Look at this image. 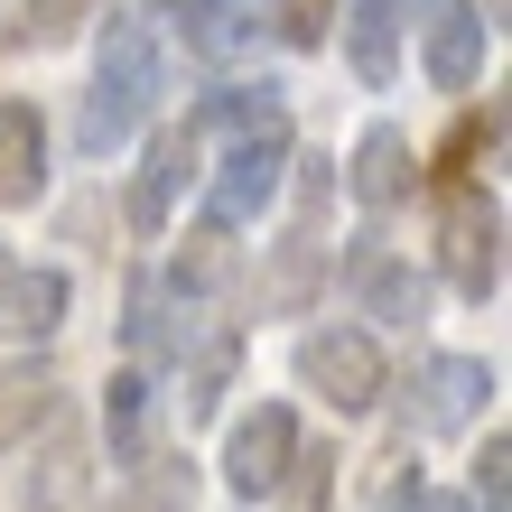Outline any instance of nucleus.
<instances>
[{"instance_id":"obj_25","label":"nucleus","mask_w":512,"mask_h":512,"mask_svg":"<svg viewBox=\"0 0 512 512\" xmlns=\"http://www.w3.org/2000/svg\"><path fill=\"white\" fill-rule=\"evenodd\" d=\"M485 19H503V0H485Z\"/></svg>"},{"instance_id":"obj_15","label":"nucleus","mask_w":512,"mask_h":512,"mask_svg":"<svg viewBox=\"0 0 512 512\" xmlns=\"http://www.w3.org/2000/svg\"><path fill=\"white\" fill-rule=\"evenodd\" d=\"M56 419V382L38 364H0V447H19L28 429H47Z\"/></svg>"},{"instance_id":"obj_18","label":"nucleus","mask_w":512,"mask_h":512,"mask_svg":"<svg viewBox=\"0 0 512 512\" xmlns=\"http://www.w3.org/2000/svg\"><path fill=\"white\" fill-rule=\"evenodd\" d=\"M326 485H336V457H326V447H298L270 494H280V512H326Z\"/></svg>"},{"instance_id":"obj_13","label":"nucleus","mask_w":512,"mask_h":512,"mask_svg":"<svg viewBox=\"0 0 512 512\" xmlns=\"http://www.w3.org/2000/svg\"><path fill=\"white\" fill-rule=\"evenodd\" d=\"M103 512H196V475H187V457H131V475L112 485Z\"/></svg>"},{"instance_id":"obj_4","label":"nucleus","mask_w":512,"mask_h":512,"mask_svg":"<svg viewBox=\"0 0 512 512\" xmlns=\"http://www.w3.org/2000/svg\"><path fill=\"white\" fill-rule=\"evenodd\" d=\"M280 168H289V122L243 131V140L224 149L215 187H205V224H215V233H233V224H261V205L280 196Z\"/></svg>"},{"instance_id":"obj_1","label":"nucleus","mask_w":512,"mask_h":512,"mask_svg":"<svg viewBox=\"0 0 512 512\" xmlns=\"http://www.w3.org/2000/svg\"><path fill=\"white\" fill-rule=\"evenodd\" d=\"M168 94V56H159V28L140 10H112L103 38H94V103H84V149H112L131 140Z\"/></svg>"},{"instance_id":"obj_21","label":"nucleus","mask_w":512,"mask_h":512,"mask_svg":"<svg viewBox=\"0 0 512 512\" xmlns=\"http://www.w3.org/2000/svg\"><path fill=\"white\" fill-rule=\"evenodd\" d=\"M280 28H289L298 47H317L326 28H336V0H280Z\"/></svg>"},{"instance_id":"obj_8","label":"nucleus","mask_w":512,"mask_h":512,"mask_svg":"<svg viewBox=\"0 0 512 512\" xmlns=\"http://www.w3.org/2000/svg\"><path fill=\"white\" fill-rule=\"evenodd\" d=\"M66 326V270L0 252V336H56Z\"/></svg>"},{"instance_id":"obj_9","label":"nucleus","mask_w":512,"mask_h":512,"mask_svg":"<svg viewBox=\"0 0 512 512\" xmlns=\"http://www.w3.org/2000/svg\"><path fill=\"white\" fill-rule=\"evenodd\" d=\"M47 196V122L38 103H0V215Z\"/></svg>"},{"instance_id":"obj_5","label":"nucleus","mask_w":512,"mask_h":512,"mask_svg":"<svg viewBox=\"0 0 512 512\" xmlns=\"http://www.w3.org/2000/svg\"><path fill=\"white\" fill-rule=\"evenodd\" d=\"M485 47H494V19L475 0H419V66L438 94H466L485 75Z\"/></svg>"},{"instance_id":"obj_10","label":"nucleus","mask_w":512,"mask_h":512,"mask_svg":"<svg viewBox=\"0 0 512 512\" xmlns=\"http://www.w3.org/2000/svg\"><path fill=\"white\" fill-rule=\"evenodd\" d=\"M419 187V149H410V131L401 122H373L364 140H354V196L373 205V215H391Z\"/></svg>"},{"instance_id":"obj_16","label":"nucleus","mask_w":512,"mask_h":512,"mask_svg":"<svg viewBox=\"0 0 512 512\" xmlns=\"http://www.w3.org/2000/svg\"><path fill=\"white\" fill-rule=\"evenodd\" d=\"M354 298H364V317H419V280L391 252H354Z\"/></svg>"},{"instance_id":"obj_19","label":"nucleus","mask_w":512,"mask_h":512,"mask_svg":"<svg viewBox=\"0 0 512 512\" xmlns=\"http://www.w3.org/2000/svg\"><path fill=\"white\" fill-rule=\"evenodd\" d=\"M475 512H512V438L494 429L485 457H475Z\"/></svg>"},{"instance_id":"obj_17","label":"nucleus","mask_w":512,"mask_h":512,"mask_svg":"<svg viewBox=\"0 0 512 512\" xmlns=\"http://www.w3.org/2000/svg\"><path fill=\"white\" fill-rule=\"evenodd\" d=\"M103 438H112V457H122V466L149 447V373H140V364L112 382V401H103Z\"/></svg>"},{"instance_id":"obj_12","label":"nucleus","mask_w":512,"mask_h":512,"mask_svg":"<svg viewBox=\"0 0 512 512\" xmlns=\"http://www.w3.org/2000/svg\"><path fill=\"white\" fill-rule=\"evenodd\" d=\"M401 28H410V0H354L345 10V56L364 84H391V66H401Z\"/></svg>"},{"instance_id":"obj_24","label":"nucleus","mask_w":512,"mask_h":512,"mask_svg":"<svg viewBox=\"0 0 512 512\" xmlns=\"http://www.w3.org/2000/svg\"><path fill=\"white\" fill-rule=\"evenodd\" d=\"M159 10H168V19H187V28H196L205 10H215V0H159Z\"/></svg>"},{"instance_id":"obj_14","label":"nucleus","mask_w":512,"mask_h":512,"mask_svg":"<svg viewBox=\"0 0 512 512\" xmlns=\"http://www.w3.org/2000/svg\"><path fill=\"white\" fill-rule=\"evenodd\" d=\"M187 336H196V317L177 326V298L159 280H140L131 289V354L140 364H187Z\"/></svg>"},{"instance_id":"obj_23","label":"nucleus","mask_w":512,"mask_h":512,"mask_svg":"<svg viewBox=\"0 0 512 512\" xmlns=\"http://www.w3.org/2000/svg\"><path fill=\"white\" fill-rule=\"evenodd\" d=\"M391 512H475V503H438V494H419V485H410V494L391 503Z\"/></svg>"},{"instance_id":"obj_22","label":"nucleus","mask_w":512,"mask_h":512,"mask_svg":"<svg viewBox=\"0 0 512 512\" xmlns=\"http://www.w3.org/2000/svg\"><path fill=\"white\" fill-rule=\"evenodd\" d=\"M94 0H28V19H38V38H56V28H75Z\"/></svg>"},{"instance_id":"obj_6","label":"nucleus","mask_w":512,"mask_h":512,"mask_svg":"<svg viewBox=\"0 0 512 512\" xmlns=\"http://www.w3.org/2000/svg\"><path fill=\"white\" fill-rule=\"evenodd\" d=\"M494 401V364H475V354H429L410 382V429H429V438H457L475 429Z\"/></svg>"},{"instance_id":"obj_3","label":"nucleus","mask_w":512,"mask_h":512,"mask_svg":"<svg viewBox=\"0 0 512 512\" xmlns=\"http://www.w3.org/2000/svg\"><path fill=\"white\" fill-rule=\"evenodd\" d=\"M298 382L317 391L326 410H373L382 401V345L364 326H317V336H298Z\"/></svg>"},{"instance_id":"obj_20","label":"nucleus","mask_w":512,"mask_h":512,"mask_svg":"<svg viewBox=\"0 0 512 512\" xmlns=\"http://www.w3.org/2000/svg\"><path fill=\"white\" fill-rule=\"evenodd\" d=\"M224 382H233V345H205V364L187 373V419H205L224 401Z\"/></svg>"},{"instance_id":"obj_7","label":"nucleus","mask_w":512,"mask_h":512,"mask_svg":"<svg viewBox=\"0 0 512 512\" xmlns=\"http://www.w3.org/2000/svg\"><path fill=\"white\" fill-rule=\"evenodd\" d=\"M289 457H298V419H289L280 401H261L252 419H233V438H224V475H233V494H270Z\"/></svg>"},{"instance_id":"obj_11","label":"nucleus","mask_w":512,"mask_h":512,"mask_svg":"<svg viewBox=\"0 0 512 512\" xmlns=\"http://www.w3.org/2000/svg\"><path fill=\"white\" fill-rule=\"evenodd\" d=\"M187 168H196V122L149 140L140 187H131V224H140V233H159V224H168V205H177V187H187Z\"/></svg>"},{"instance_id":"obj_2","label":"nucleus","mask_w":512,"mask_h":512,"mask_svg":"<svg viewBox=\"0 0 512 512\" xmlns=\"http://www.w3.org/2000/svg\"><path fill=\"white\" fill-rule=\"evenodd\" d=\"M438 261L457 298H494L503 289V205L485 187H447L438 205Z\"/></svg>"}]
</instances>
